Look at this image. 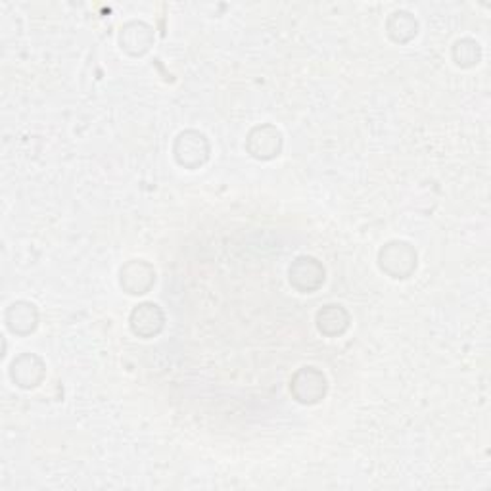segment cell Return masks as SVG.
Returning <instances> with one entry per match:
<instances>
[{"mask_svg": "<svg viewBox=\"0 0 491 491\" xmlns=\"http://www.w3.org/2000/svg\"><path fill=\"white\" fill-rule=\"evenodd\" d=\"M131 329L140 338H152L163 329V313L156 303H140L131 313Z\"/></svg>", "mask_w": 491, "mask_h": 491, "instance_id": "obj_7", "label": "cell"}, {"mask_svg": "<svg viewBox=\"0 0 491 491\" xmlns=\"http://www.w3.org/2000/svg\"><path fill=\"white\" fill-rule=\"evenodd\" d=\"M250 154L257 160H271L280 154L283 148V135L273 125L255 127L248 135V143H246Z\"/></svg>", "mask_w": 491, "mask_h": 491, "instance_id": "obj_5", "label": "cell"}, {"mask_svg": "<svg viewBox=\"0 0 491 491\" xmlns=\"http://www.w3.org/2000/svg\"><path fill=\"white\" fill-rule=\"evenodd\" d=\"M290 390L300 403H317L326 394V378L324 374L315 367H303L294 374V378H292Z\"/></svg>", "mask_w": 491, "mask_h": 491, "instance_id": "obj_3", "label": "cell"}, {"mask_svg": "<svg viewBox=\"0 0 491 491\" xmlns=\"http://www.w3.org/2000/svg\"><path fill=\"white\" fill-rule=\"evenodd\" d=\"M324 283L323 265L313 257H298L290 267V284L303 294H311Z\"/></svg>", "mask_w": 491, "mask_h": 491, "instance_id": "obj_4", "label": "cell"}, {"mask_svg": "<svg viewBox=\"0 0 491 491\" xmlns=\"http://www.w3.org/2000/svg\"><path fill=\"white\" fill-rule=\"evenodd\" d=\"M10 374L19 388H35L44 378V365L37 355L26 354L12 363Z\"/></svg>", "mask_w": 491, "mask_h": 491, "instance_id": "obj_8", "label": "cell"}, {"mask_svg": "<svg viewBox=\"0 0 491 491\" xmlns=\"http://www.w3.org/2000/svg\"><path fill=\"white\" fill-rule=\"evenodd\" d=\"M156 283V271L154 267L148 265L143 260L129 261L121 269V286L127 290V294L140 296L154 286Z\"/></svg>", "mask_w": 491, "mask_h": 491, "instance_id": "obj_6", "label": "cell"}, {"mask_svg": "<svg viewBox=\"0 0 491 491\" xmlns=\"http://www.w3.org/2000/svg\"><path fill=\"white\" fill-rule=\"evenodd\" d=\"M378 265L392 278H409L417 269V252L407 242H390L380 250Z\"/></svg>", "mask_w": 491, "mask_h": 491, "instance_id": "obj_1", "label": "cell"}, {"mask_svg": "<svg viewBox=\"0 0 491 491\" xmlns=\"http://www.w3.org/2000/svg\"><path fill=\"white\" fill-rule=\"evenodd\" d=\"M175 160H177L179 166L196 169L204 166L209 158V144L202 133L198 131H184L175 140L173 148Z\"/></svg>", "mask_w": 491, "mask_h": 491, "instance_id": "obj_2", "label": "cell"}, {"mask_svg": "<svg viewBox=\"0 0 491 491\" xmlns=\"http://www.w3.org/2000/svg\"><path fill=\"white\" fill-rule=\"evenodd\" d=\"M37 309H35L33 303L27 301L12 303L6 313V324L14 334L33 332L35 326H37Z\"/></svg>", "mask_w": 491, "mask_h": 491, "instance_id": "obj_9", "label": "cell"}, {"mask_svg": "<svg viewBox=\"0 0 491 491\" xmlns=\"http://www.w3.org/2000/svg\"><path fill=\"white\" fill-rule=\"evenodd\" d=\"M349 324V315L340 306H326L317 315L319 331L326 336H340Z\"/></svg>", "mask_w": 491, "mask_h": 491, "instance_id": "obj_10", "label": "cell"}]
</instances>
